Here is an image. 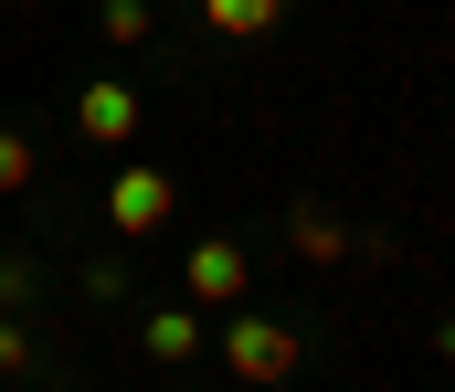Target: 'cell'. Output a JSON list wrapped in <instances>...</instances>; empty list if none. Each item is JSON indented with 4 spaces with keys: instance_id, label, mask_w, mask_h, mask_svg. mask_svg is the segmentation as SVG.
<instances>
[{
    "instance_id": "obj_1",
    "label": "cell",
    "mask_w": 455,
    "mask_h": 392,
    "mask_svg": "<svg viewBox=\"0 0 455 392\" xmlns=\"http://www.w3.org/2000/svg\"><path fill=\"white\" fill-rule=\"evenodd\" d=\"M180 286H191L202 308H233V297L254 286V255H243L233 234H202V244H191V265H180Z\"/></svg>"
},
{
    "instance_id": "obj_2",
    "label": "cell",
    "mask_w": 455,
    "mask_h": 392,
    "mask_svg": "<svg viewBox=\"0 0 455 392\" xmlns=\"http://www.w3.org/2000/svg\"><path fill=\"white\" fill-rule=\"evenodd\" d=\"M223 361L243 372V382H286V372H297V329H275V318H233V329H223Z\"/></svg>"
},
{
    "instance_id": "obj_3",
    "label": "cell",
    "mask_w": 455,
    "mask_h": 392,
    "mask_svg": "<svg viewBox=\"0 0 455 392\" xmlns=\"http://www.w3.org/2000/svg\"><path fill=\"white\" fill-rule=\"evenodd\" d=\"M170 202H180V191H170V170H148V159H138V170H116L107 223H116V234H159V223H170Z\"/></svg>"
},
{
    "instance_id": "obj_4",
    "label": "cell",
    "mask_w": 455,
    "mask_h": 392,
    "mask_svg": "<svg viewBox=\"0 0 455 392\" xmlns=\"http://www.w3.org/2000/svg\"><path fill=\"white\" fill-rule=\"evenodd\" d=\"M75 128L96 138V148H127V138H138V96H127V85H85V96H75Z\"/></svg>"
},
{
    "instance_id": "obj_5",
    "label": "cell",
    "mask_w": 455,
    "mask_h": 392,
    "mask_svg": "<svg viewBox=\"0 0 455 392\" xmlns=\"http://www.w3.org/2000/svg\"><path fill=\"white\" fill-rule=\"evenodd\" d=\"M138 340H148V361H170V372H180V361H202V318H191V308H148V329H138Z\"/></svg>"
},
{
    "instance_id": "obj_6",
    "label": "cell",
    "mask_w": 455,
    "mask_h": 392,
    "mask_svg": "<svg viewBox=\"0 0 455 392\" xmlns=\"http://www.w3.org/2000/svg\"><path fill=\"white\" fill-rule=\"evenodd\" d=\"M202 21H212L223 43H265V32L286 21V0H202Z\"/></svg>"
},
{
    "instance_id": "obj_7",
    "label": "cell",
    "mask_w": 455,
    "mask_h": 392,
    "mask_svg": "<svg viewBox=\"0 0 455 392\" xmlns=\"http://www.w3.org/2000/svg\"><path fill=\"white\" fill-rule=\"evenodd\" d=\"M286 234H297V255H307V265H339V255H349V234L318 212V202H297V212H286Z\"/></svg>"
},
{
    "instance_id": "obj_8",
    "label": "cell",
    "mask_w": 455,
    "mask_h": 392,
    "mask_svg": "<svg viewBox=\"0 0 455 392\" xmlns=\"http://www.w3.org/2000/svg\"><path fill=\"white\" fill-rule=\"evenodd\" d=\"M96 32H107L116 53H138V43L159 32V11H148V0H107V11H96Z\"/></svg>"
},
{
    "instance_id": "obj_9",
    "label": "cell",
    "mask_w": 455,
    "mask_h": 392,
    "mask_svg": "<svg viewBox=\"0 0 455 392\" xmlns=\"http://www.w3.org/2000/svg\"><path fill=\"white\" fill-rule=\"evenodd\" d=\"M0 191H32V138L0 128Z\"/></svg>"
},
{
    "instance_id": "obj_10",
    "label": "cell",
    "mask_w": 455,
    "mask_h": 392,
    "mask_svg": "<svg viewBox=\"0 0 455 392\" xmlns=\"http://www.w3.org/2000/svg\"><path fill=\"white\" fill-rule=\"evenodd\" d=\"M32 297V255H0V308H21Z\"/></svg>"
},
{
    "instance_id": "obj_11",
    "label": "cell",
    "mask_w": 455,
    "mask_h": 392,
    "mask_svg": "<svg viewBox=\"0 0 455 392\" xmlns=\"http://www.w3.org/2000/svg\"><path fill=\"white\" fill-rule=\"evenodd\" d=\"M0 372H32V340H21L11 318H0Z\"/></svg>"
},
{
    "instance_id": "obj_12",
    "label": "cell",
    "mask_w": 455,
    "mask_h": 392,
    "mask_svg": "<svg viewBox=\"0 0 455 392\" xmlns=\"http://www.w3.org/2000/svg\"><path fill=\"white\" fill-rule=\"evenodd\" d=\"M435 350H445V361H455V318H445V329H435Z\"/></svg>"
},
{
    "instance_id": "obj_13",
    "label": "cell",
    "mask_w": 455,
    "mask_h": 392,
    "mask_svg": "<svg viewBox=\"0 0 455 392\" xmlns=\"http://www.w3.org/2000/svg\"><path fill=\"white\" fill-rule=\"evenodd\" d=\"M11 11H32V0H11Z\"/></svg>"
}]
</instances>
